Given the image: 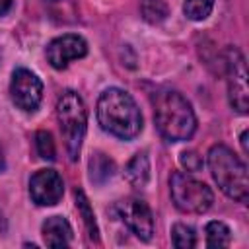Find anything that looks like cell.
<instances>
[{"mask_svg":"<svg viewBox=\"0 0 249 249\" xmlns=\"http://www.w3.org/2000/svg\"><path fill=\"white\" fill-rule=\"evenodd\" d=\"M154 121L167 142L189 140L196 130V117L191 103L173 89H160L154 95Z\"/></svg>","mask_w":249,"mask_h":249,"instance_id":"cell-2","label":"cell"},{"mask_svg":"<svg viewBox=\"0 0 249 249\" xmlns=\"http://www.w3.org/2000/svg\"><path fill=\"white\" fill-rule=\"evenodd\" d=\"M43 239L49 247H68L72 239V228L62 216H51L43 222Z\"/></svg>","mask_w":249,"mask_h":249,"instance_id":"cell-11","label":"cell"},{"mask_svg":"<svg viewBox=\"0 0 249 249\" xmlns=\"http://www.w3.org/2000/svg\"><path fill=\"white\" fill-rule=\"evenodd\" d=\"M97 121L105 132L121 140H130L142 130V115L136 101L119 88H109L99 95Z\"/></svg>","mask_w":249,"mask_h":249,"instance_id":"cell-1","label":"cell"},{"mask_svg":"<svg viewBox=\"0 0 249 249\" xmlns=\"http://www.w3.org/2000/svg\"><path fill=\"white\" fill-rule=\"evenodd\" d=\"M86 54H88V43L80 35H74V33L56 37L47 47V60L56 70L66 68L70 60L82 58Z\"/></svg>","mask_w":249,"mask_h":249,"instance_id":"cell-10","label":"cell"},{"mask_svg":"<svg viewBox=\"0 0 249 249\" xmlns=\"http://www.w3.org/2000/svg\"><path fill=\"white\" fill-rule=\"evenodd\" d=\"M171 241L179 249H189V247H195L196 245V237H195L193 228H189L185 224H175L173 226V230H171Z\"/></svg>","mask_w":249,"mask_h":249,"instance_id":"cell-18","label":"cell"},{"mask_svg":"<svg viewBox=\"0 0 249 249\" xmlns=\"http://www.w3.org/2000/svg\"><path fill=\"white\" fill-rule=\"evenodd\" d=\"M212 6H214V0H185L183 12L189 19L200 21V19H206L210 16Z\"/></svg>","mask_w":249,"mask_h":249,"instance_id":"cell-17","label":"cell"},{"mask_svg":"<svg viewBox=\"0 0 249 249\" xmlns=\"http://www.w3.org/2000/svg\"><path fill=\"white\" fill-rule=\"evenodd\" d=\"M12 101L23 111H35L43 99V84L41 80L27 68H18L12 74L10 84Z\"/></svg>","mask_w":249,"mask_h":249,"instance_id":"cell-8","label":"cell"},{"mask_svg":"<svg viewBox=\"0 0 249 249\" xmlns=\"http://www.w3.org/2000/svg\"><path fill=\"white\" fill-rule=\"evenodd\" d=\"M12 2H14V0H0V16H4V14L12 8Z\"/></svg>","mask_w":249,"mask_h":249,"instance_id":"cell-21","label":"cell"},{"mask_svg":"<svg viewBox=\"0 0 249 249\" xmlns=\"http://www.w3.org/2000/svg\"><path fill=\"white\" fill-rule=\"evenodd\" d=\"M179 161H181V165H183L187 171H198V169L202 167V158H200V156H198L195 150L181 152Z\"/></svg>","mask_w":249,"mask_h":249,"instance_id":"cell-20","label":"cell"},{"mask_svg":"<svg viewBox=\"0 0 249 249\" xmlns=\"http://www.w3.org/2000/svg\"><path fill=\"white\" fill-rule=\"evenodd\" d=\"M74 195H76V206H78V210H80V214H82V218H84V224H86V228H88V231H89V237L97 241V239H99V230H97V224H95V216H93V212H91V208H89V202H88L84 191L76 189Z\"/></svg>","mask_w":249,"mask_h":249,"instance_id":"cell-16","label":"cell"},{"mask_svg":"<svg viewBox=\"0 0 249 249\" xmlns=\"http://www.w3.org/2000/svg\"><path fill=\"white\" fill-rule=\"evenodd\" d=\"M115 173V161L105 156L103 152H95L89 158V179L95 185H103L105 181H109Z\"/></svg>","mask_w":249,"mask_h":249,"instance_id":"cell-13","label":"cell"},{"mask_svg":"<svg viewBox=\"0 0 249 249\" xmlns=\"http://www.w3.org/2000/svg\"><path fill=\"white\" fill-rule=\"evenodd\" d=\"M4 230H6V222H4V218L0 214V231H4Z\"/></svg>","mask_w":249,"mask_h":249,"instance_id":"cell-23","label":"cell"},{"mask_svg":"<svg viewBox=\"0 0 249 249\" xmlns=\"http://www.w3.org/2000/svg\"><path fill=\"white\" fill-rule=\"evenodd\" d=\"M64 183L54 169H41L29 179L31 200L39 206H53L62 198Z\"/></svg>","mask_w":249,"mask_h":249,"instance_id":"cell-9","label":"cell"},{"mask_svg":"<svg viewBox=\"0 0 249 249\" xmlns=\"http://www.w3.org/2000/svg\"><path fill=\"white\" fill-rule=\"evenodd\" d=\"M208 167L222 189L230 198L237 202H247L249 198V179L245 163L224 144H216L208 152Z\"/></svg>","mask_w":249,"mask_h":249,"instance_id":"cell-3","label":"cell"},{"mask_svg":"<svg viewBox=\"0 0 249 249\" xmlns=\"http://www.w3.org/2000/svg\"><path fill=\"white\" fill-rule=\"evenodd\" d=\"M140 12L148 23H161L167 18V4L165 0H140Z\"/></svg>","mask_w":249,"mask_h":249,"instance_id":"cell-15","label":"cell"},{"mask_svg":"<svg viewBox=\"0 0 249 249\" xmlns=\"http://www.w3.org/2000/svg\"><path fill=\"white\" fill-rule=\"evenodd\" d=\"M113 212L117 218L123 220V224L142 241H150L154 233V218L150 206L134 196H128L124 200H119L113 206Z\"/></svg>","mask_w":249,"mask_h":249,"instance_id":"cell-7","label":"cell"},{"mask_svg":"<svg viewBox=\"0 0 249 249\" xmlns=\"http://www.w3.org/2000/svg\"><path fill=\"white\" fill-rule=\"evenodd\" d=\"M35 146H37V154H39L43 160L53 161V160L56 158V148H54V140H53L51 132L39 130V132L35 134Z\"/></svg>","mask_w":249,"mask_h":249,"instance_id":"cell-19","label":"cell"},{"mask_svg":"<svg viewBox=\"0 0 249 249\" xmlns=\"http://www.w3.org/2000/svg\"><path fill=\"white\" fill-rule=\"evenodd\" d=\"M51 2H58V0H51Z\"/></svg>","mask_w":249,"mask_h":249,"instance_id":"cell-25","label":"cell"},{"mask_svg":"<svg viewBox=\"0 0 249 249\" xmlns=\"http://www.w3.org/2000/svg\"><path fill=\"white\" fill-rule=\"evenodd\" d=\"M169 191L173 204L187 214H202L214 202L210 187L189 175V171H173L169 177Z\"/></svg>","mask_w":249,"mask_h":249,"instance_id":"cell-5","label":"cell"},{"mask_svg":"<svg viewBox=\"0 0 249 249\" xmlns=\"http://www.w3.org/2000/svg\"><path fill=\"white\" fill-rule=\"evenodd\" d=\"M4 169V154H2V148H0V171Z\"/></svg>","mask_w":249,"mask_h":249,"instance_id":"cell-24","label":"cell"},{"mask_svg":"<svg viewBox=\"0 0 249 249\" xmlns=\"http://www.w3.org/2000/svg\"><path fill=\"white\" fill-rule=\"evenodd\" d=\"M124 179L128 181L130 187L142 189L148 185L150 179V160L146 152H138L124 167Z\"/></svg>","mask_w":249,"mask_h":249,"instance_id":"cell-12","label":"cell"},{"mask_svg":"<svg viewBox=\"0 0 249 249\" xmlns=\"http://www.w3.org/2000/svg\"><path fill=\"white\" fill-rule=\"evenodd\" d=\"M241 148H243L245 154L249 152V146H247V130H243V134H241Z\"/></svg>","mask_w":249,"mask_h":249,"instance_id":"cell-22","label":"cell"},{"mask_svg":"<svg viewBox=\"0 0 249 249\" xmlns=\"http://www.w3.org/2000/svg\"><path fill=\"white\" fill-rule=\"evenodd\" d=\"M56 115H58L66 154L70 161H76L82 150V142L86 136V124H88V113H86V105L82 97L72 89L64 91L56 101Z\"/></svg>","mask_w":249,"mask_h":249,"instance_id":"cell-4","label":"cell"},{"mask_svg":"<svg viewBox=\"0 0 249 249\" xmlns=\"http://www.w3.org/2000/svg\"><path fill=\"white\" fill-rule=\"evenodd\" d=\"M226 74H228V95L230 105L245 115L249 109V88H247V66L245 58L235 47L226 49Z\"/></svg>","mask_w":249,"mask_h":249,"instance_id":"cell-6","label":"cell"},{"mask_svg":"<svg viewBox=\"0 0 249 249\" xmlns=\"http://www.w3.org/2000/svg\"><path fill=\"white\" fill-rule=\"evenodd\" d=\"M204 233H206V245L208 247H228L231 241L230 228L224 222H208Z\"/></svg>","mask_w":249,"mask_h":249,"instance_id":"cell-14","label":"cell"}]
</instances>
